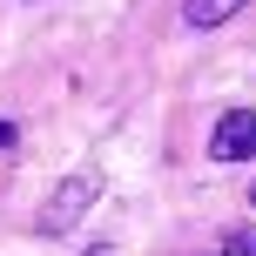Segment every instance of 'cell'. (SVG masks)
<instances>
[{"instance_id": "277c9868", "label": "cell", "mask_w": 256, "mask_h": 256, "mask_svg": "<svg viewBox=\"0 0 256 256\" xmlns=\"http://www.w3.org/2000/svg\"><path fill=\"white\" fill-rule=\"evenodd\" d=\"M216 256H256V230H236V236H230V243H222Z\"/></svg>"}, {"instance_id": "7a4b0ae2", "label": "cell", "mask_w": 256, "mask_h": 256, "mask_svg": "<svg viewBox=\"0 0 256 256\" xmlns=\"http://www.w3.org/2000/svg\"><path fill=\"white\" fill-rule=\"evenodd\" d=\"M209 155H216V162H250V155H256V115H250V108H230V115L216 122Z\"/></svg>"}, {"instance_id": "8992f818", "label": "cell", "mask_w": 256, "mask_h": 256, "mask_svg": "<svg viewBox=\"0 0 256 256\" xmlns=\"http://www.w3.org/2000/svg\"><path fill=\"white\" fill-rule=\"evenodd\" d=\"M250 196H256V189H250Z\"/></svg>"}, {"instance_id": "6da1fadb", "label": "cell", "mask_w": 256, "mask_h": 256, "mask_svg": "<svg viewBox=\"0 0 256 256\" xmlns=\"http://www.w3.org/2000/svg\"><path fill=\"white\" fill-rule=\"evenodd\" d=\"M94 196H102V182H94V176H68L61 189H54L48 202H40V236H61V230H74V216L94 202Z\"/></svg>"}, {"instance_id": "3957f363", "label": "cell", "mask_w": 256, "mask_h": 256, "mask_svg": "<svg viewBox=\"0 0 256 256\" xmlns=\"http://www.w3.org/2000/svg\"><path fill=\"white\" fill-rule=\"evenodd\" d=\"M250 0H182V20L189 27H222L230 14H243Z\"/></svg>"}, {"instance_id": "5b68a950", "label": "cell", "mask_w": 256, "mask_h": 256, "mask_svg": "<svg viewBox=\"0 0 256 256\" xmlns=\"http://www.w3.org/2000/svg\"><path fill=\"white\" fill-rule=\"evenodd\" d=\"M0 148H14V122H0Z\"/></svg>"}]
</instances>
